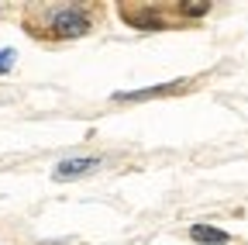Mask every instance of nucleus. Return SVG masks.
<instances>
[{
    "label": "nucleus",
    "mask_w": 248,
    "mask_h": 245,
    "mask_svg": "<svg viewBox=\"0 0 248 245\" xmlns=\"http://www.w3.org/2000/svg\"><path fill=\"white\" fill-rule=\"evenodd\" d=\"M52 32H55L59 38H79V35L90 32V17H86V11H79V7H59V11L52 14Z\"/></svg>",
    "instance_id": "f257e3e1"
},
{
    "label": "nucleus",
    "mask_w": 248,
    "mask_h": 245,
    "mask_svg": "<svg viewBox=\"0 0 248 245\" xmlns=\"http://www.w3.org/2000/svg\"><path fill=\"white\" fill-rule=\"evenodd\" d=\"M90 169H97V159H66L55 166V180H76Z\"/></svg>",
    "instance_id": "f03ea898"
},
{
    "label": "nucleus",
    "mask_w": 248,
    "mask_h": 245,
    "mask_svg": "<svg viewBox=\"0 0 248 245\" xmlns=\"http://www.w3.org/2000/svg\"><path fill=\"white\" fill-rule=\"evenodd\" d=\"M183 83H162V86H148V90H131V94H117V100H148V97H162V94H172Z\"/></svg>",
    "instance_id": "20e7f679"
},
{
    "label": "nucleus",
    "mask_w": 248,
    "mask_h": 245,
    "mask_svg": "<svg viewBox=\"0 0 248 245\" xmlns=\"http://www.w3.org/2000/svg\"><path fill=\"white\" fill-rule=\"evenodd\" d=\"M190 238L200 242V245H228V231L210 228V225H193L190 228Z\"/></svg>",
    "instance_id": "7ed1b4c3"
},
{
    "label": "nucleus",
    "mask_w": 248,
    "mask_h": 245,
    "mask_svg": "<svg viewBox=\"0 0 248 245\" xmlns=\"http://www.w3.org/2000/svg\"><path fill=\"white\" fill-rule=\"evenodd\" d=\"M179 11H183L186 17H203V14L210 11V0H183Z\"/></svg>",
    "instance_id": "39448f33"
},
{
    "label": "nucleus",
    "mask_w": 248,
    "mask_h": 245,
    "mask_svg": "<svg viewBox=\"0 0 248 245\" xmlns=\"http://www.w3.org/2000/svg\"><path fill=\"white\" fill-rule=\"evenodd\" d=\"M11 63H14V52H11V49H4V52H0V73H7V69H11Z\"/></svg>",
    "instance_id": "0eeeda50"
},
{
    "label": "nucleus",
    "mask_w": 248,
    "mask_h": 245,
    "mask_svg": "<svg viewBox=\"0 0 248 245\" xmlns=\"http://www.w3.org/2000/svg\"><path fill=\"white\" fill-rule=\"evenodd\" d=\"M124 21H128V24H135V28H159L162 21L159 17H155V14H124Z\"/></svg>",
    "instance_id": "423d86ee"
}]
</instances>
